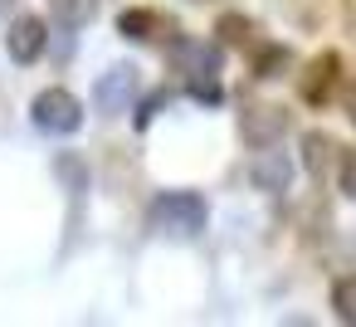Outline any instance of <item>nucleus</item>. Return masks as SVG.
Returning <instances> with one entry per match:
<instances>
[{
  "instance_id": "nucleus-1",
  "label": "nucleus",
  "mask_w": 356,
  "mask_h": 327,
  "mask_svg": "<svg viewBox=\"0 0 356 327\" xmlns=\"http://www.w3.org/2000/svg\"><path fill=\"white\" fill-rule=\"evenodd\" d=\"M210 225V205L195 191H161L147 205V230H156L161 239H200Z\"/></svg>"
},
{
  "instance_id": "nucleus-7",
  "label": "nucleus",
  "mask_w": 356,
  "mask_h": 327,
  "mask_svg": "<svg viewBox=\"0 0 356 327\" xmlns=\"http://www.w3.org/2000/svg\"><path fill=\"white\" fill-rule=\"evenodd\" d=\"M337 69H341V64H337V54H322V59L307 69V79H302V98H307L312 108L332 98V88H337Z\"/></svg>"
},
{
  "instance_id": "nucleus-10",
  "label": "nucleus",
  "mask_w": 356,
  "mask_h": 327,
  "mask_svg": "<svg viewBox=\"0 0 356 327\" xmlns=\"http://www.w3.org/2000/svg\"><path fill=\"white\" fill-rule=\"evenodd\" d=\"M332 312H337V322L356 327V273H346V278L332 283Z\"/></svg>"
},
{
  "instance_id": "nucleus-8",
  "label": "nucleus",
  "mask_w": 356,
  "mask_h": 327,
  "mask_svg": "<svg viewBox=\"0 0 356 327\" xmlns=\"http://www.w3.org/2000/svg\"><path fill=\"white\" fill-rule=\"evenodd\" d=\"M49 10L64 30H83L93 15H98V0H49Z\"/></svg>"
},
{
  "instance_id": "nucleus-13",
  "label": "nucleus",
  "mask_w": 356,
  "mask_h": 327,
  "mask_svg": "<svg viewBox=\"0 0 356 327\" xmlns=\"http://www.w3.org/2000/svg\"><path fill=\"white\" fill-rule=\"evenodd\" d=\"M161 103H166V93H152V98L142 103V113H137V127H147V122L156 118V108H161Z\"/></svg>"
},
{
  "instance_id": "nucleus-12",
  "label": "nucleus",
  "mask_w": 356,
  "mask_h": 327,
  "mask_svg": "<svg viewBox=\"0 0 356 327\" xmlns=\"http://www.w3.org/2000/svg\"><path fill=\"white\" fill-rule=\"evenodd\" d=\"M283 64H288V49H268V54L259 59V79H278Z\"/></svg>"
},
{
  "instance_id": "nucleus-3",
  "label": "nucleus",
  "mask_w": 356,
  "mask_h": 327,
  "mask_svg": "<svg viewBox=\"0 0 356 327\" xmlns=\"http://www.w3.org/2000/svg\"><path fill=\"white\" fill-rule=\"evenodd\" d=\"M132 98H137V69H132V64H113V69L98 79V88H93V103H98L103 118L127 113Z\"/></svg>"
},
{
  "instance_id": "nucleus-5",
  "label": "nucleus",
  "mask_w": 356,
  "mask_h": 327,
  "mask_svg": "<svg viewBox=\"0 0 356 327\" xmlns=\"http://www.w3.org/2000/svg\"><path fill=\"white\" fill-rule=\"evenodd\" d=\"M171 59L186 79H205V74H220V49L205 45V40H176L171 45Z\"/></svg>"
},
{
  "instance_id": "nucleus-14",
  "label": "nucleus",
  "mask_w": 356,
  "mask_h": 327,
  "mask_svg": "<svg viewBox=\"0 0 356 327\" xmlns=\"http://www.w3.org/2000/svg\"><path fill=\"white\" fill-rule=\"evenodd\" d=\"M346 118L356 122V83H351V93H346Z\"/></svg>"
},
{
  "instance_id": "nucleus-4",
  "label": "nucleus",
  "mask_w": 356,
  "mask_h": 327,
  "mask_svg": "<svg viewBox=\"0 0 356 327\" xmlns=\"http://www.w3.org/2000/svg\"><path fill=\"white\" fill-rule=\"evenodd\" d=\"M44 45H49V25H44L40 15H20V20L6 30V54H10L15 64H35V59L44 54Z\"/></svg>"
},
{
  "instance_id": "nucleus-9",
  "label": "nucleus",
  "mask_w": 356,
  "mask_h": 327,
  "mask_svg": "<svg viewBox=\"0 0 356 327\" xmlns=\"http://www.w3.org/2000/svg\"><path fill=\"white\" fill-rule=\"evenodd\" d=\"M118 30H122L127 40H137V45H142V40H156L161 15H156V10H122V15H118Z\"/></svg>"
},
{
  "instance_id": "nucleus-6",
  "label": "nucleus",
  "mask_w": 356,
  "mask_h": 327,
  "mask_svg": "<svg viewBox=\"0 0 356 327\" xmlns=\"http://www.w3.org/2000/svg\"><path fill=\"white\" fill-rule=\"evenodd\" d=\"M249 176H254V186H259V191H288V176H293V166H288V157H283V152H273V147H259V157H254Z\"/></svg>"
},
{
  "instance_id": "nucleus-2",
  "label": "nucleus",
  "mask_w": 356,
  "mask_h": 327,
  "mask_svg": "<svg viewBox=\"0 0 356 327\" xmlns=\"http://www.w3.org/2000/svg\"><path fill=\"white\" fill-rule=\"evenodd\" d=\"M30 118H35L40 132H49V137H69V132L83 127V103H79L69 88H44V93H35Z\"/></svg>"
},
{
  "instance_id": "nucleus-11",
  "label": "nucleus",
  "mask_w": 356,
  "mask_h": 327,
  "mask_svg": "<svg viewBox=\"0 0 356 327\" xmlns=\"http://www.w3.org/2000/svg\"><path fill=\"white\" fill-rule=\"evenodd\" d=\"M249 30H254V25H249L244 15H225V20L215 25V35H220L225 45H244V40H249Z\"/></svg>"
}]
</instances>
